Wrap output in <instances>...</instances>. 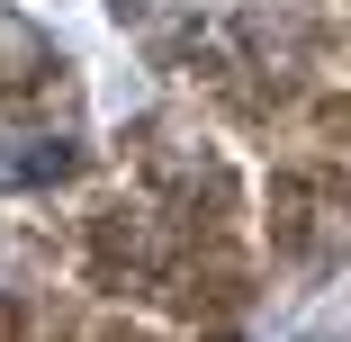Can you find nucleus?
Returning <instances> with one entry per match:
<instances>
[{"label": "nucleus", "mask_w": 351, "mask_h": 342, "mask_svg": "<svg viewBox=\"0 0 351 342\" xmlns=\"http://www.w3.org/2000/svg\"><path fill=\"white\" fill-rule=\"evenodd\" d=\"M270 252L289 270H342L351 261V180L333 162H298L270 180Z\"/></svg>", "instance_id": "nucleus-1"}, {"label": "nucleus", "mask_w": 351, "mask_h": 342, "mask_svg": "<svg viewBox=\"0 0 351 342\" xmlns=\"http://www.w3.org/2000/svg\"><path fill=\"white\" fill-rule=\"evenodd\" d=\"M54 73H63L54 36H45L36 19H19V10H0V108H10V99H27V90H45Z\"/></svg>", "instance_id": "nucleus-2"}]
</instances>
